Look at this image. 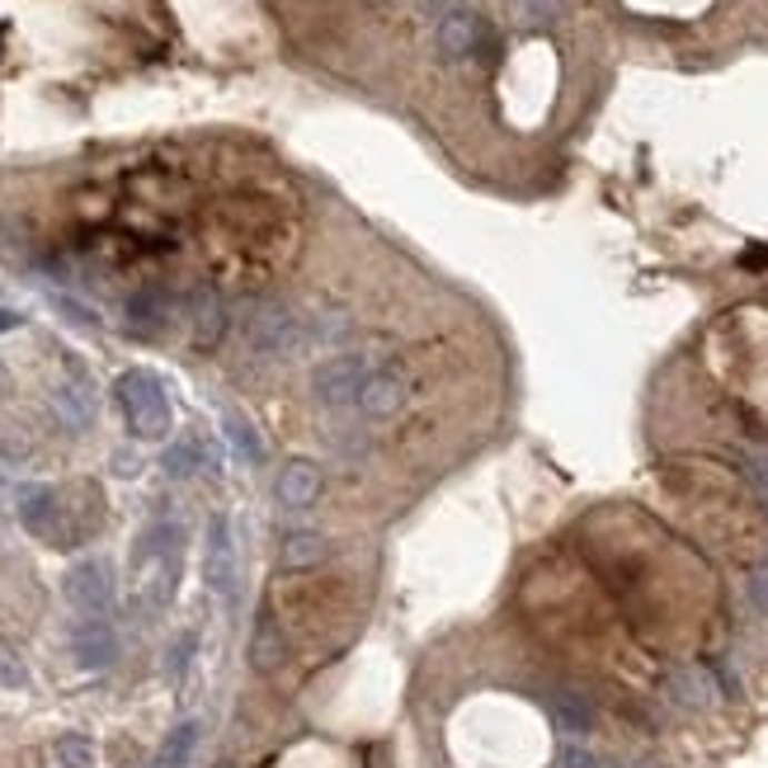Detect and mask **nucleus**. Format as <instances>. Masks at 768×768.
<instances>
[{
  "label": "nucleus",
  "instance_id": "obj_1",
  "mask_svg": "<svg viewBox=\"0 0 768 768\" xmlns=\"http://www.w3.org/2000/svg\"><path fill=\"white\" fill-rule=\"evenodd\" d=\"M241 335H246V345L260 353V359H298V353L311 349L307 321L292 307H283V302H260L246 317Z\"/></svg>",
  "mask_w": 768,
  "mask_h": 768
},
{
  "label": "nucleus",
  "instance_id": "obj_2",
  "mask_svg": "<svg viewBox=\"0 0 768 768\" xmlns=\"http://www.w3.org/2000/svg\"><path fill=\"white\" fill-rule=\"evenodd\" d=\"M118 406H123V416H128V429L137 439H166L170 435V397H166V387L151 378V372L142 368H132L118 378Z\"/></svg>",
  "mask_w": 768,
  "mask_h": 768
},
{
  "label": "nucleus",
  "instance_id": "obj_3",
  "mask_svg": "<svg viewBox=\"0 0 768 768\" xmlns=\"http://www.w3.org/2000/svg\"><path fill=\"white\" fill-rule=\"evenodd\" d=\"M372 372H378V363H372L368 353H335V359L317 363V372H311V397L330 410L353 406Z\"/></svg>",
  "mask_w": 768,
  "mask_h": 768
},
{
  "label": "nucleus",
  "instance_id": "obj_4",
  "mask_svg": "<svg viewBox=\"0 0 768 768\" xmlns=\"http://www.w3.org/2000/svg\"><path fill=\"white\" fill-rule=\"evenodd\" d=\"M62 589H67V604H71L81 618H104L109 608H113V570H109V561H100V557L76 561V566L67 570Z\"/></svg>",
  "mask_w": 768,
  "mask_h": 768
},
{
  "label": "nucleus",
  "instance_id": "obj_5",
  "mask_svg": "<svg viewBox=\"0 0 768 768\" xmlns=\"http://www.w3.org/2000/svg\"><path fill=\"white\" fill-rule=\"evenodd\" d=\"M410 401V378L401 368H378L372 378L363 382L359 391V401H353V410H359L363 420H387V416H397V410Z\"/></svg>",
  "mask_w": 768,
  "mask_h": 768
},
{
  "label": "nucleus",
  "instance_id": "obj_6",
  "mask_svg": "<svg viewBox=\"0 0 768 768\" xmlns=\"http://www.w3.org/2000/svg\"><path fill=\"white\" fill-rule=\"evenodd\" d=\"M203 580L218 595H231L236 589V533L227 515H212L208 523V551H203Z\"/></svg>",
  "mask_w": 768,
  "mask_h": 768
},
{
  "label": "nucleus",
  "instance_id": "obj_7",
  "mask_svg": "<svg viewBox=\"0 0 768 768\" xmlns=\"http://www.w3.org/2000/svg\"><path fill=\"white\" fill-rule=\"evenodd\" d=\"M227 335V302L218 288L199 283L189 292V340L193 349H218V340Z\"/></svg>",
  "mask_w": 768,
  "mask_h": 768
},
{
  "label": "nucleus",
  "instance_id": "obj_8",
  "mask_svg": "<svg viewBox=\"0 0 768 768\" xmlns=\"http://www.w3.org/2000/svg\"><path fill=\"white\" fill-rule=\"evenodd\" d=\"M52 410H57V420H62L67 429H90L94 425V387H90V378L81 368H67V378L52 387Z\"/></svg>",
  "mask_w": 768,
  "mask_h": 768
},
{
  "label": "nucleus",
  "instance_id": "obj_9",
  "mask_svg": "<svg viewBox=\"0 0 768 768\" xmlns=\"http://www.w3.org/2000/svg\"><path fill=\"white\" fill-rule=\"evenodd\" d=\"M481 38H486V24H481V14L471 6L435 19V48H439L443 62H462V57H471Z\"/></svg>",
  "mask_w": 768,
  "mask_h": 768
},
{
  "label": "nucleus",
  "instance_id": "obj_10",
  "mask_svg": "<svg viewBox=\"0 0 768 768\" xmlns=\"http://www.w3.org/2000/svg\"><path fill=\"white\" fill-rule=\"evenodd\" d=\"M321 486H326V471L317 462H311V458H292L279 471V481H273V496H279V505H288V509H307V505H317Z\"/></svg>",
  "mask_w": 768,
  "mask_h": 768
},
{
  "label": "nucleus",
  "instance_id": "obj_11",
  "mask_svg": "<svg viewBox=\"0 0 768 768\" xmlns=\"http://www.w3.org/2000/svg\"><path fill=\"white\" fill-rule=\"evenodd\" d=\"M71 656H76V665H86V669L113 665V656H118L113 627L104 618H81V622H76V632H71Z\"/></svg>",
  "mask_w": 768,
  "mask_h": 768
},
{
  "label": "nucleus",
  "instance_id": "obj_12",
  "mask_svg": "<svg viewBox=\"0 0 768 768\" xmlns=\"http://www.w3.org/2000/svg\"><path fill=\"white\" fill-rule=\"evenodd\" d=\"M123 317H128V330L132 335H142V340H151V335H161L174 317V307H170V292L166 288H137L128 307H123Z\"/></svg>",
  "mask_w": 768,
  "mask_h": 768
},
{
  "label": "nucleus",
  "instance_id": "obj_13",
  "mask_svg": "<svg viewBox=\"0 0 768 768\" xmlns=\"http://www.w3.org/2000/svg\"><path fill=\"white\" fill-rule=\"evenodd\" d=\"M57 515H62V500H57L48 486H29L24 496H19V523H24L29 533H38V538H48V542H52V533H57Z\"/></svg>",
  "mask_w": 768,
  "mask_h": 768
},
{
  "label": "nucleus",
  "instance_id": "obj_14",
  "mask_svg": "<svg viewBox=\"0 0 768 768\" xmlns=\"http://www.w3.org/2000/svg\"><path fill=\"white\" fill-rule=\"evenodd\" d=\"M669 698L684 702V707H694V712H702V707L717 702V679L707 675V669H698V665L675 669V675H669Z\"/></svg>",
  "mask_w": 768,
  "mask_h": 768
},
{
  "label": "nucleus",
  "instance_id": "obj_15",
  "mask_svg": "<svg viewBox=\"0 0 768 768\" xmlns=\"http://www.w3.org/2000/svg\"><path fill=\"white\" fill-rule=\"evenodd\" d=\"M283 660H288L283 632L273 627V618H260V622H255V637H250V665L260 669V675H273Z\"/></svg>",
  "mask_w": 768,
  "mask_h": 768
},
{
  "label": "nucleus",
  "instance_id": "obj_16",
  "mask_svg": "<svg viewBox=\"0 0 768 768\" xmlns=\"http://www.w3.org/2000/svg\"><path fill=\"white\" fill-rule=\"evenodd\" d=\"M326 538L321 533H288L279 547V566L283 570H307V566H321L326 561Z\"/></svg>",
  "mask_w": 768,
  "mask_h": 768
},
{
  "label": "nucleus",
  "instance_id": "obj_17",
  "mask_svg": "<svg viewBox=\"0 0 768 768\" xmlns=\"http://www.w3.org/2000/svg\"><path fill=\"white\" fill-rule=\"evenodd\" d=\"M161 467L170 471V477H199L203 467H212L208 443H203V439H180V443H170L166 458H161Z\"/></svg>",
  "mask_w": 768,
  "mask_h": 768
},
{
  "label": "nucleus",
  "instance_id": "obj_18",
  "mask_svg": "<svg viewBox=\"0 0 768 768\" xmlns=\"http://www.w3.org/2000/svg\"><path fill=\"white\" fill-rule=\"evenodd\" d=\"M551 721L570 736H585L589 726H595V707H589L585 698H576V694H557L551 698Z\"/></svg>",
  "mask_w": 768,
  "mask_h": 768
},
{
  "label": "nucleus",
  "instance_id": "obj_19",
  "mask_svg": "<svg viewBox=\"0 0 768 768\" xmlns=\"http://www.w3.org/2000/svg\"><path fill=\"white\" fill-rule=\"evenodd\" d=\"M227 439H231V448H236V458H246L250 467L265 458V443H260V435H255V425H250V420L227 416Z\"/></svg>",
  "mask_w": 768,
  "mask_h": 768
},
{
  "label": "nucleus",
  "instance_id": "obj_20",
  "mask_svg": "<svg viewBox=\"0 0 768 768\" xmlns=\"http://www.w3.org/2000/svg\"><path fill=\"white\" fill-rule=\"evenodd\" d=\"M193 745H199V721L174 726L170 740H166V750H161V764H166V768H184L189 755H193Z\"/></svg>",
  "mask_w": 768,
  "mask_h": 768
},
{
  "label": "nucleus",
  "instance_id": "obj_21",
  "mask_svg": "<svg viewBox=\"0 0 768 768\" xmlns=\"http://www.w3.org/2000/svg\"><path fill=\"white\" fill-rule=\"evenodd\" d=\"M57 764L62 768H94V745L86 736H62L57 740Z\"/></svg>",
  "mask_w": 768,
  "mask_h": 768
},
{
  "label": "nucleus",
  "instance_id": "obj_22",
  "mask_svg": "<svg viewBox=\"0 0 768 768\" xmlns=\"http://www.w3.org/2000/svg\"><path fill=\"white\" fill-rule=\"evenodd\" d=\"M52 307H57V311H62V317H67L71 326H81V330H94V326H100V317H94V311H90V307H81V302H71V298H52Z\"/></svg>",
  "mask_w": 768,
  "mask_h": 768
},
{
  "label": "nucleus",
  "instance_id": "obj_23",
  "mask_svg": "<svg viewBox=\"0 0 768 768\" xmlns=\"http://www.w3.org/2000/svg\"><path fill=\"white\" fill-rule=\"evenodd\" d=\"M515 6L519 19H528V24H542V19L557 14V0H509Z\"/></svg>",
  "mask_w": 768,
  "mask_h": 768
},
{
  "label": "nucleus",
  "instance_id": "obj_24",
  "mask_svg": "<svg viewBox=\"0 0 768 768\" xmlns=\"http://www.w3.org/2000/svg\"><path fill=\"white\" fill-rule=\"evenodd\" d=\"M557 768H599V759L585 750V745H561L557 750Z\"/></svg>",
  "mask_w": 768,
  "mask_h": 768
},
{
  "label": "nucleus",
  "instance_id": "obj_25",
  "mask_svg": "<svg viewBox=\"0 0 768 768\" xmlns=\"http://www.w3.org/2000/svg\"><path fill=\"white\" fill-rule=\"evenodd\" d=\"M19 684H24V665L0 651V688H19Z\"/></svg>",
  "mask_w": 768,
  "mask_h": 768
},
{
  "label": "nucleus",
  "instance_id": "obj_26",
  "mask_svg": "<svg viewBox=\"0 0 768 768\" xmlns=\"http://www.w3.org/2000/svg\"><path fill=\"white\" fill-rule=\"evenodd\" d=\"M750 604L759 608V614H768V566H759L750 576Z\"/></svg>",
  "mask_w": 768,
  "mask_h": 768
},
{
  "label": "nucleus",
  "instance_id": "obj_27",
  "mask_svg": "<svg viewBox=\"0 0 768 768\" xmlns=\"http://www.w3.org/2000/svg\"><path fill=\"white\" fill-rule=\"evenodd\" d=\"M750 486L759 490V500H764V509H768V458H755V462H750Z\"/></svg>",
  "mask_w": 768,
  "mask_h": 768
},
{
  "label": "nucleus",
  "instance_id": "obj_28",
  "mask_svg": "<svg viewBox=\"0 0 768 768\" xmlns=\"http://www.w3.org/2000/svg\"><path fill=\"white\" fill-rule=\"evenodd\" d=\"M189 656H193V637L184 632V637H180V646H174V651H170V675H184Z\"/></svg>",
  "mask_w": 768,
  "mask_h": 768
},
{
  "label": "nucleus",
  "instance_id": "obj_29",
  "mask_svg": "<svg viewBox=\"0 0 768 768\" xmlns=\"http://www.w3.org/2000/svg\"><path fill=\"white\" fill-rule=\"evenodd\" d=\"M14 326H24V317H19V311H10V307H0V335L14 330Z\"/></svg>",
  "mask_w": 768,
  "mask_h": 768
},
{
  "label": "nucleus",
  "instance_id": "obj_30",
  "mask_svg": "<svg viewBox=\"0 0 768 768\" xmlns=\"http://www.w3.org/2000/svg\"><path fill=\"white\" fill-rule=\"evenodd\" d=\"M6 391H10V378H6V368H0V397H6Z\"/></svg>",
  "mask_w": 768,
  "mask_h": 768
},
{
  "label": "nucleus",
  "instance_id": "obj_31",
  "mask_svg": "<svg viewBox=\"0 0 768 768\" xmlns=\"http://www.w3.org/2000/svg\"><path fill=\"white\" fill-rule=\"evenodd\" d=\"M222 768H227V764H222Z\"/></svg>",
  "mask_w": 768,
  "mask_h": 768
}]
</instances>
